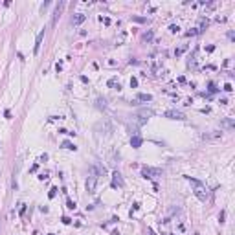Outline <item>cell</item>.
Masks as SVG:
<instances>
[{
    "mask_svg": "<svg viewBox=\"0 0 235 235\" xmlns=\"http://www.w3.org/2000/svg\"><path fill=\"white\" fill-rule=\"evenodd\" d=\"M186 178H187V182L193 186V191H195L196 198H198L200 202H206V200L209 198V189H208L204 184H202L200 180H196V178H191V176H186Z\"/></svg>",
    "mask_w": 235,
    "mask_h": 235,
    "instance_id": "cell-1",
    "label": "cell"
},
{
    "mask_svg": "<svg viewBox=\"0 0 235 235\" xmlns=\"http://www.w3.org/2000/svg\"><path fill=\"white\" fill-rule=\"evenodd\" d=\"M160 175H162V169H158V167H149V165L142 167V176L143 178H156Z\"/></svg>",
    "mask_w": 235,
    "mask_h": 235,
    "instance_id": "cell-2",
    "label": "cell"
},
{
    "mask_svg": "<svg viewBox=\"0 0 235 235\" xmlns=\"http://www.w3.org/2000/svg\"><path fill=\"white\" fill-rule=\"evenodd\" d=\"M96 184H97V176L96 175H90V176L86 178V184H84V186H86L88 193H96Z\"/></svg>",
    "mask_w": 235,
    "mask_h": 235,
    "instance_id": "cell-3",
    "label": "cell"
},
{
    "mask_svg": "<svg viewBox=\"0 0 235 235\" xmlns=\"http://www.w3.org/2000/svg\"><path fill=\"white\" fill-rule=\"evenodd\" d=\"M163 116H165V118H169V119H186L184 112H180V110H167Z\"/></svg>",
    "mask_w": 235,
    "mask_h": 235,
    "instance_id": "cell-4",
    "label": "cell"
},
{
    "mask_svg": "<svg viewBox=\"0 0 235 235\" xmlns=\"http://www.w3.org/2000/svg\"><path fill=\"white\" fill-rule=\"evenodd\" d=\"M90 175H96V176H101V175H107V169L99 165V163H96V165L90 167Z\"/></svg>",
    "mask_w": 235,
    "mask_h": 235,
    "instance_id": "cell-5",
    "label": "cell"
},
{
    "mask_svg": "<svg viewBox=\"0 0 235 235\" xmlns=\"http://www.w3.org/2000/svg\"><path fill=\"white\" fill-rule=\"evenodd\" d=\"M123 186H125L123 178H121V175L116 171L114 175H112V187H123Z\"/></svg>",
    "mask_w": 235,
    "mask_h": 235,
    "instance_id": "cell-6",
    "label": "cell"
},
{
    "mask_svg": "<svg viewBox=\"0 0 235 235\" xmlns=\"http://www.w3.org/2000/svg\"><path fill=\"white\" fill-rule=\"evenodd\" d=\"M42 39H44V30H42V31H39V35H37V39H35V46H33V53H35V55L39 53V50H40Z\"/></svg>",
    "mask_w": 235,
    "mask_h": 235,
    "instance_id": "cell-7",
    "label": "cell"
},
{
    "mask_svg": "<svg viewBox=\"0 0 235 235\" xmlns=\"http://www.w3.org/2000/svg\"><path fill=\"white\" fill-rule=\"evenodd\" d=\"M153 114H154L153 110H142L138 116H136V118H140V119H138V123H145V121L149 119V116H153Z\"/></svg>",
    "mask_w": 235,
    "mask_h": 235,
    "instance_id": "cell-8",
    "label": "cell"
},
{
    "mask_svg": "<svg viewBox=\"0 0 235 235\" xmlns=\"http://www.w3.org/2000/svg\"><path fill=\"white\" fill-rule=\"evenodd\" d=\"M84 20H86V15H83V13H77V15L72 18V24H74V26H79V24H83Z\"/></svg>",
    "mask_w": 235,
    "mask_h": 235,
    "instance_id": "cell-9",
    "label": "cell"
},
{
    "mask_svg": "<svg viewBox=\"0 0 235 235\" xmlns=\"http://www.w3.org/2000/svg\"><path fill=\"white\" fill-rule=\"evenodd\" d=\"M107 84H109L110 88H116V90H121V84H119V81H118L116 77H110L109 81H107Z\"/></svg>",
    "mask_w": 235,
    "mask_h": 235,
    "instance_id": "cell-10",
    "label": "cell"
},
{
    "mask_svg": "<svg viewBox=\"0 0 235 235\" xmlns=\"http://www.w3.org/2000/svg\"><path fill=\"white\" fill-rule=\"evenodd\" d=\"M130 145H132L134 149H138L140 145H142V138H140V136H132V138H130Z\"/></svg>",
    "mask_w": 235,
    "mask_h": 235,
    "instance_id": "cell-11",
    "label": "cell"
},
{
    "mask_svg": "<svg viewBox=\"0 0 235 235\" xmlns=\"http://www.w3.org/2000/svg\"><path fill=\"white\" fill-rule=\"evenodd\" d=\"M220 127H224V129H228V130H232L233 127H235V123H233V119H224L222 123H220Z\"/></svg>",
    "mask_w": 235,
    "mask_h": 235,
    "instance_id": "cell-12",
    "label": "cell"
},
{
    "mask_svg": "<svg viewBox=\"0 0 235 235\" xmlns=\"http://www.w3.org/2000/svg\"><path fill=\"white\" fill-rule=\"evenodd\" d=\"M61 147H63V149H70V151H76V145H74L72 142H68V140H66V142H63V143H61Z\"/></svg>",
    "mask_w": 235,
    "mask_h": 235,
    "instance_id": "cell-13",
    "label": "cell"
},
{
    "mask_svg": "<svg viewBox=\"0 0 235 235\" xmlns=\"http://www.w3.org/2000/svg\"><path fill=\"white\" fill-rule=\"evenodd\" d=\"M138 101H153L151 94H138Z\"/></svg>",
    "mask_w": 235,
    "mask_h": 235,
    "instance_id": "cell-14",
    "label": "cell"
},
{
    "mask_svg": "<svg viewBox=\"0 0 235 235\" xmlns=\"http://www.w3.org/2000/svg\"><path fill=\"white\" fill-rule=\"evenodd\" d=\"M198 24H200V28H198V33H200V31H202V30H204V28H206V26H208V18H204V17H202V18H200V20H198Z\"/></svg>",
    "mask_w": 235,
    "mask_h": 235,
    "instance_id": "cell-15",
    "label": "cell"
},
{
    "mask_svg": "<svg viewBox=\"0 0 235 235\" xmlns=\"http://www.w3.org/2000/svg\"><path fill=\"white\" fill-rule=\"evenodd\" d=\"M153 35H154L153 31H147V33L143 35V40H147V42H149V40H153Z\"/></svg>",
    "mask_w": 235,
    "mask_h": 235,
    "instance_id": "cell-16",
    "label": "cell"
},
{
    "mask_svg": "<svg viewBox=\"0 0 235 235\" xmlns=\"http://www.w3.org/2000/svg\"><path fill=\"white\" fill-rule=\"evenodd\" d=\"M66 206H68V209H76V202H74V200H66Z\"/></svg>",
    "mask_w": 235,
    "mask_h": 235,
    "instance_id": "cell-17",
    "label": "cell"
},
{
    "mask_svg": "<svg viewBox=\"0 0 235 235\" xmlns=\"http://www.w3.org/2000/svg\"><path fill=\"white\" fill-rule=\"evenodd\" d=\"M55 195H57V187H51V189H50V193H48V196H50V198H53Z\"/></svg>",
    "mask_w": 235,
    "mask_h": 235,
    "instance_id": "cell-18",
    "label": "cell"
},
{
    "mask_svg": "<svg viewBox=\"0 0 235 235\" xmlns=\"http://www.w3.org/2000/svg\"><path fill=\"white\" fill-rule=\"evenodd\" d=\"M130 86H132V88L138 86V79H136V77H130Z\"/></svg>",
    "mask_w": 235,
    "mask_h": 235,
    "instance_id": "cell-19",
    "label": "cell"
},
{
    "mask_svg": "<svg viewBox=\"0 0 235 235\" xmlns=\"http://www.w3.org/2000/svg\"><path fill=\"white\" fill-rule=\"evenodd\" d=\"M107 105V101L105 99H101V97H99V99H97V107H99V109H101V107H105Z\"/></svg>",
    "mask_w": 235,
    "mask_h": 235,
    "instance_id": "cell-20",
    "label": "cell"
},
{
    "mask_svg": "<svg viewBox=\"0 0 235 235\" xmlns=\"http://www.w3.org/2000/svg\"><path fill=\"white\" fill-rule=\"evenodd\" d=\"M169 30H171V31H173V33H178V30H180V28H178V26H175V24H173L171 28H169Z\"/></svg>",
    "mask_w": 235,
    "mask_h": 235,
    "instance_id": "cell-21",
    "label": "cell"
},
{
    "mask_svg": "<svg viewBox=\"0 0 235 235\" xmlns=\"http://www.w3.org/2000/svg\"><path fill=\"white\" fill-rule=\"evenodd\" d=\"M224 90H226V92H232L233 88H232V84H230V83H226V84H224Z\"/></svg>",
    "mask_w": 235,
    "mask_h": 235,
    "instance_id": "cell-22",
    "label": "cell"
},
{
    "mask_svg": "<svg viewBox=\"0 0 235 235\" xmlns=\"http://www.w3.org/2000/svg\"><path fill=\"white\" fill-rule=\"evenodd\" d=\"M224 217H226V213H224V211H220V215H219V219H220V222H224Z\"/></svg>",
    "mask_w": 235,
    "mask_h": 235,
    "instance_id": "cell-23",
    "label": "cell"
},
{
    "mask_svg": "<svg viewBox=\"0 0 235 235\" xmlns=\"http://www.w3.org/2000/svg\"><path fill=\"white\" fill-rule=\"evenodd\" d=\"M101 22H103V24H110V20H109V18H107V17H105V18L101 17Z\"/></svg>",
    "mask_w": 235,
    "mask_h": 235,
    "instance_id": "cell-24",
    "label": "cell"
},
{
    "mask_svg": "<svg viewBox=\"0 0 235 235\" xmlns=\"http://www.w3.org/2000/svg\"><path fill=\"white\" fill-rule=\"evenodd\" d=\"M63 222H64V224H70V222H72V220H70L68 217H63Z\"/></svg>",
    "mask_w": 235,
    "mask_h": 235,
    "instance_id": "cell-25",
    "label": "cell"
},
{
    "mask_svg": "<svg viewBox=\"0 0 235 235\" xmlns=\"http://www.w3.org/2000/svg\"><path fill=\"white\" fill-rule=\"evenodd\" d=\"M112 235H119V233H118V232H114V233H112Z\"/></svg>",
    "mask_w": 235,
    "mask_h": 235,
    "instance_id": "cell-26",
    "label": "cell"
},
{
    "mask_svg": "<svg viewBox=\"0 0 235 235\" xmlns=\"http://www.w3.org/2000/svg\"><path fill=\"white\" fill-rule=\"evenodd\" d=\"M50 235H55V233H50Z\"/></svg>",
    "mask_w": 235,
    "mask_h": 235,
    "instance_id": "cell-27",
    "label": "cell"
},
{
    "mask_svg": "<svg viewBox=\"0 0 235 235\" xmlns=\"http://www.w3.org/2000/svg\"><path fill=\"white\" fill-rule=\"evenodd\" d=\"M169 235H173V233H169Z\"/></svg>",
    "mask_w": 235,
    "mask_h": 235,
    "instance_id": "cell-28",
    "label": "cell"
}]
</instances>
